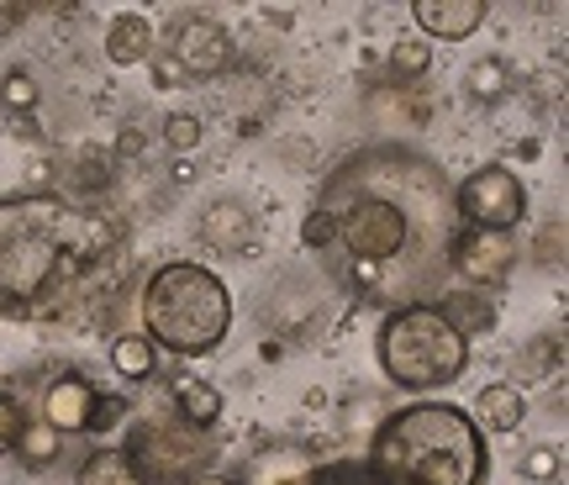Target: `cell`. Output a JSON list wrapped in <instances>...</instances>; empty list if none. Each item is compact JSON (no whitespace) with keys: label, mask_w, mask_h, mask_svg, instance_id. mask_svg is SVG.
<instances>
[{"label":"cell","mask_w":569,"mask_h":485,"mask_svg":"<svg viewBox=\"0 0 569 485\" xmlns=\"http://www.w3.org/2000/svg\"><path fill=\"white\" fill-rule=\"evenodd\" d=\"M322 206L338 217V248L348 264H369L390 296L407 301L427 280L438 285L453 238V190L443 169L411 148H365L322 190Z\"/></svg>","instance_id":"obj_1"},{"label":"cell","mask_w":569,"mask_h":485,"mask_svg":"<svg viewBox=\"0 0 569 485\" xmlns=\"http://www.w3.org/2000/svg\"><path fill=\"white\" fill-rule=\"evenodd\" d=\"M375 485H486V433L448 402L401 406L369 433Z\"/></svg>","instance_id":"obj_2"},{"label":"cell","mask_w":569,"mask_h":485,"mask_svg":"<svg viewBox=\"0 0 569 485\" xmlns=\"http://www.w3.org/2000/svg\"><path fill=\"white\" fill-rule=\"evenodd\" d=\"M142 327H148V344L169 348L180 359H201L211 348H222V338L232 333V290L206 264H163L142 285Z\"/></svg>","instance_id":"obj_3"},{"label":"cell","mask_w":569,"mask_h":485,"mask_svg":"<svg viewBox=\"0 0 569 485\" xmlns=\"http://www.w3.org/2000/svg\"><path fill=\"white\" fill-rule=\"evenodd\" d=\"M375 354H380V369L390 375V385H401V390H438V385H453L465 375L469 338L438 311V301H411V306H396L380 323Z\"/></svg>","instance_id":"obj_4"},{"label":"cell","mask_w":569,"mask_h":485,"mask_svg":"<svg viewBox=\"0 0 569 485\" xmlns=\"http://www.w3.org/2000/svg\"><path fill=\"white\" fill-rule=\"evenodd\" d=\"M522 217H528V185L517 180L507 164H486V169H475L453 190V222H465V227L511 232Z\"/></svg>","instance_id":"obj_5"},{"label":"cell","mask_w":569,"mask_h":485,"mask_svg":"<svg viewBox=\"0 0 569 485\" xmlns=\"http://www.w3.org/2000/svg\"><path fill=\"white\" fill-rule=\"evenodd\" d=\"M117 412L122 402L117 396H106L96 385L84 380V375H59V380L42 390V423L53 427V433H96V427H111L117 423Z\"/></svg>","instance_id":"obj_6"},{"label":"cell","mask_w":569,"mask_h":485,"mask_svg":"<svg viewBox=\"0 0 569 485\" xmlns=\"http://www.w3.org/2000/svg\"><path fill=\"white\" fill-rule=\"evenodd\" d=\"M448 264L453 275H465L475 290H496L517 269V238L511 232H480V227H459L448 238Z\"/></svg>","instance_id":"obj_7"},{"label":"cell","mask_w":569,"mask_h":485,"mask_svg":"<svg viewBox=\"0 0 569 485\" xmlns=\"http://www.w3.org/2000/svg\"><path fill=\"white\" fill-rule=\"evenodd\" d=\"M169 53H174V63H180L184 75L211 80V75H222L227 63H232V38H227L222 21L190 11V17H180L169 27Z\"/></svg>","instance_id":"obj_8"},{"label":"cell","mask_w":569,"mask_h":485,"mask_svg":"<svg viewBox=\"0 0 569 485\" xmlns=\"http://www.w3.org/2000/svg\"><path fill=\"white\" fill-rule=\"evenodd\" d=\"M486 0H411V21L438 42H465L486 27Z\"/></svg>","instance_id":"obj_9"},{"label":"cell","mask_w":569,"mask_h":485,"mask_svg":"<svg viewBox=\"0 0 569 485\" xmlns=\"http://www.w3.org/2000/svg\"><path fill=\"white\" fill-rule=\"evenodd\" d=\"M153 21L138 17V11H127L106 27V59L117 63V69H138V63L153 59Z\"/></svg>","instance_id":"obj_10"},{"label":"cell","mask_w":569,"mask_h":485,"mask_svg":"<svg viewBox=\"0 0 569 485\" xmlns=\"http://www.w3.org/2000/svg\"><path fill=\"white\" fill-rule=\"evenodd\" d=\"M475 412H480V423H486L490 433H517V427L528 423V396H522V385L496 380L475 396Z\"/></svg>","instance_id":"obj_11"},{"label":"cell","mask_w":569,"mask_h":485,"mask_svg":"<svg viewBox=\"0 0 569 485\" xmlns=\"http://www.w3.org/2000/svg\"><path fill=\"white\" fill-rule=\"evenodd\" d=\"M248 232H253L248 206H238V201H211L201 211V238L211 242V248H222V254H238V248H248Z\"/></svg>","instance_id":"obj_12"},{"label":"cell","mask_w":569,"mask_h":485,"mask_svg":"<svg viewBox=\"0 0 569 485\" xmlns=\"http://www.w3.org/2000/svg\"><path fill=\"white\" fill-rule=\"evenodd\" d=\"M438 311H443L448 323L459 327V333H490L496 327V301H490V290H475V285H465V290H448L443 301H438Z\"/></svg>","instance_id":"obj_13"},{"label":"cell","mask_w":569,"mask_h":485,"mask_svg":"<svg viewBox=\"0 0 569 485\" xmlns=\"http://www.w3.org/2000/svg\"><path fill=\"white\" fill-rule=\"evenodd\" d=\"M174 406H180V417L196 427V433L222 423V390L196 380V375H180V380H174Z\"/></svg>","instance_id":"obj_14"},{"label":"cell","mask_w":569,"mask_h":485,"mask_svg":"<svg viewBox=\"0 0 569 485\" xmlns=\"http://www.w3.org/2000/svg\"><path fill=\"white\" fill-rule=\"evenodd\" d=\"M248 481L253 485H311L317 469L306 465V454H296V448H264V454L248 465Z\"/></svg>","instance_id":"obj_15"},{"label":"cell","mask_w":569,"mask_h":485,"mask_svg":"<svg viewBox=\"0 0 569 485\" xmlns=\"http://www.w3.org/2000/svg\"><path fill=\"white\" fill-rule=\"evenodd\" d=\"M80 485H148V475L132 465L127 448H96L80 465Z\"/></svg>","instance_id":"obj_16"},{"label":"cell","mask_w":569,"mask_h":485,"mask_svg":"<svg viewBox=\"0 0 569 485\" xmlns=\"http://www.w3.org/2000/svg\"><path fill=\"white\" fill-rule=\"evenodd\" d=\"M465 90H469V101L475 106H496L501 96L511 90V63L507 59H475L469 63V75H465Z\"/></svg>","instance_id":"obj_17"},{"label":"cell","mask_w":569,"mask_h":485,"mask_svg":"<svg viewBox=\"0 0 569 485\" xmlns=\"http://www.w3.org/2000/svg\"><path fill=\"white\" fill-rule=\"evenodd\" d=\"M111 369L122 375V380H153V369H159V348L138 338V333H122L117 344H111Z\"/></svg>","instance_id":"obj_18"},{"label":"cell","mask_w":569,"mask_h":485,"mask_svg":"<svg viewBox=\"0 0 569 485\" xmlns=\"http://www.w3.org/2000/svg\"><path fill=\"white\" fill-rule=\"evenodd\" d=\"M427 63H432V48H427L422 38L390 42V75H396V80H422Z\"/></svg>","instance_id":"obj_19"},{"label":"cell","mask_w":569,"mask_h":485,"mask_svg":"<svg viewBox=\"0 0 569 485\" xmlns=\"http://www.w3.org/2000/svg\"><path fill=\"white\" fill-rule=\"evenodd\" d=\"M17 454L21 459H27V465H53V459H59V433H53V427L48 423H27L21 427V438H17Z\"/></svg>","instance_id":"obj_20"},{"label":"cell","mask_w":569,"mask_h":485,"mask_svg":"<svg viewBox=\"0 0 569 485\" xmlns=\"http://www.w3.org/2000/svg\"><path fill=\"white\" fill-rule=\"evenodd\" d=\"M0 106H6V111H17V117L38 111V80H32L27 69H11V75L0 80Z\"/></svg>","instance_id":"obj_21"},{"label":"cell","mask_w":569,"mask_h":485,"mask_svg":"<svg viewBox=\"0 0 569 485\" xmlns=\"http://www.w3.org/2000/svg\"><path fill=\"white\" fill-rule=\"evenodd\" d=\"M301 242L317 248V254H322V248H338V217H332L327 206H311L306 222H301Z\"/></svg>","instance_id":"obj_22"},{"label":"cell","mask_w":569,"mask_h":485,"mask_svg":"<svg viewBox=\"0 0 569 485\" xmlns=\"http://www.w3.org/2000/svg\"><path fill=\"white\" fill-rule=\"evenodd\" d=\"M163 142H169V148H174V154H196V148H201V121L190 117V111H174V117L163 121Z\"/></svg>","instance_id":"obj_23"},{"label":"cell","mask_w":569,"mask_h":485,"mask_svg":"<svg viewBox=\"0 0 569 485\" xmlns=\"http://www.w3.org/2000/svg\"><path fill=\"white\" fill-rule=\"evenodd\" d=\"M549 354H565V338H532V344L522 348V380L549 375Z\"/></svg>","instance_id":"obj_24"},{"label":"cell","mask_w":569,"mask_h":485,"mask_svg":"<svg viewBox=\"0 0 569 485\" xmlns=\"http://www.w3.org/2000/svg\"><path fill=\"white\" fill-rule=\"evenodd\" d=\"M522 475H528V481H553V475H559V448L532 444L528 454H522Z\"/></svg>","instance_id":"obj_25"},{"label":"cell","mask_w":569,"mask_h":485,"mask_svg":"<svg viewBox=\"0 0 569 485\" xmlns=\"http://www.w3.org/2000/svg\"><path fill=\"white\" fill-rule=\"evenodd\" d=\"M21 427H27V412H21V402L0 390V448H17Z\"/></svg>","instance_id":"obj_26"},{"label":"cell","mask_w":569,"mask_h":485,"mask_svg":"<svg viewBox=\"0 0 569 485\" xmlns=\"http://www.w3.org/2000/svg\"><path fill=\"white\" fill-rule=\"evenodd\" d=\"M538 264H543V269H559V264H565V227L559 222H549L538 232Z\"/></svg>","instance_id":"obj_27"},{"label":"cell","mask_w":569,"mask_h":485,"mask_svg":"<svg viewBox=\"0 0 569 485\" xmlns=\"http://www.w3.org/2000/svg\"><path fill=\"white\" fill-rule=\"evenodd\" d=\"M311 485H375V481H369L365 465H332V469H317Z\"/></svg>","instance_id":"obj_28"},{"label":"cell","mask_w":569,"mask_h":485,"mask_svg":"<svg viewBox=\"0 0 569 485\" xmlns=\"http://www.w3.org/2000/svg\"><path fill=\"white\" fill-rule=\"evenodd\" d=\"M169 180H174V185H190V180H196V164H190V159H174V164H169Z\"/></svg>","instance_id":"obj_29"},{"label":"cell","mask_w":569,"mask_h":485,"mask_svg":"<svg viewBox=\"0 0 569 485\" xmlns=\"http://www.w3.org/2000/svg\"><path fill=\"white\" fill-rule=\"evenodd\" d=\"M511 154H517V159H522V164H532V159H538V154H543V142H538V138H522V142H517V148H511Z\"/></svg>","instance_id":"obj_30"},{"label":"cell","mask_w":569,"mask_h":485,"mask_svg":"<svg viewBox=\"0 0 569 485\" xmlns=\"http://www.w3.org/2000/svg\"><path fill=\"white\" fill-rule=\"evenodd\" d=\"M184 485H238L232 475H196V481H184Z\"/></svg>","instance_id":"obj_31"}]
</instances>
